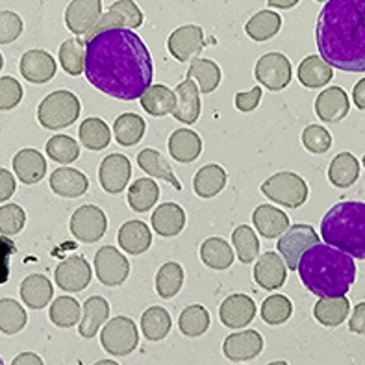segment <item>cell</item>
<instances>
[{
  "instance_id": "1",
  "label": "cell",
  "mask_w": 365,
  "mask_h": 365,
  "mask_svg": "<svg viewBox=\"0 0 365 365\" xmlns=\"http://www.w3.org/2000/svg\"><path fill=\"white\" fill-rule=\"evenodd\" d=\"M86 78L108 97L135 101L153 86V56L130 28H111L86 43Z\"/></svg>"
},
{
  "instance_id": "2",
  "label": "cell",
  "mask_w": 365,
  "mask_h": 365,
  "mask_svg": "<svg viewBox=\"0 0 365 365\" xmlns=\"http://www.w3.org/2000/svg\"><path fill=\"white\" fill-rule=\"evenodd\" d=\"M321 56L343 73H365V0H329L315 24Z\"/></svg>"
},
{
  "instance_id": "3",
  "label": "cell",
  "mask_w": 365,
  "mask_h": 365,
  "mask_svg": "<svg viewBox=\"0 0 365 365\" xmlns=\"http://www.w3.org/2000/svg\"><path fill=\"white\" fill-rule=\"evenodd\" d=\"M297 271L306 289L319 299L347 295L356 280L354 258L329 243H317L306 250Z\"/></svg>"
},
{
  "instance_id": "4",
  "label": "cell",
  "mask_w": 365,
  "mask_h": 365,
  "mask_svg": "<svg viewBox=\"0 0 365 365\" xmlns=\"http://www.w3.org/2000/svg\"><path fill=\"white\" fill-rule=\"evenodd\" d=\"M321 236L352 258L365 259V202L345 200L332 206L321 221Z\"/></svg>"
},
{
  "instance_id": "5",
  "label": "cell",
  "mask_w": 365,
  "mask_h": 365,
  "mask_svg": "<svg viewBox=\"0 0 365 365\" xmlns=\"http://www.w3.org/2000/svg\"><path fill=\"white\" fill-rule=\"evenodd\" d=\"M80 111H82V106H80L78 97L73 91L58 89L39 102L37 120L46 130H61L73 125L80 117Z\"/></svg>"
},
{
  "instance_id": "6",
  "label": "cell",
  "mask_w": 365,
  "mask_h": 365,
  "mask_svg": "<svg viewBox=\"0 0 365 365\" xmlns=\"http://www.w3.org/2000/svg\"><path fill=\"white\" fill-rule=\"evenodd\" d=\"M259 190L269 200H273V202L289 210L301 208L302 204L308 200V195H310L304 178L292 171H282L269 176Z\"/></svg>"
},
{
  "instance_id": "7",
  "label": "cell",
  "mask_w": 365,
  "mask_h": 365,
  "mask_svg": "<svg viewBox=\"0 0 365 365\" xmlns=\"http://www.w3.org/2000/svg\"><path fill=\"white\" fill-rule=\"evenodd\" d=\"M101 343L104 351L111 356L123 358L132 354L138 349L139 343V334L134 321L130 317H125V315H119L115 319H111L102 329Z\"/></svg>"
},
{
  "instance_id": "8",
  "label": "cell",
  "mask_w": 365,
  "mask_h": 365,
  "mask_svg": "<svg viewBox=\"0 0 365 365\" xmlns=\"http://www.w3.org/2000/svg\"><path fill=\"white\" fill-rule=\"evenodd\" d=\"M319 243L317 232L310 225H292L278 240V252L287 264V269H299L302 255Z\"/></svg>"
},
{
  "instance_id": "9",
  "label": "cell",
  "mask_w": 365,
  "mask_h": 365,
  "mask_svg": "<svg viewBox=\"0 0 365 365\" xmlns=\"http://www.w3.org/2000/svg\"><path fill=\"white\" fill-rule=\"evenodd\" d=\"M69 230L80 243H97L108 230V217L98 206L86 204L71 215Z\"/></svg>"
},
{
  "instance_id": "10",
  "label": "cell",
  "mask_w": 365,
  "mask_h": 365,
  "mask_svg": "<svg viewBox=\"0 0 365 365\" xmlns=\"http://www.w3.org/2000/svg\"><path fill=\"white\" fill-rule=\"evenodd\" d=\"M255 76L269 91H282L292 82V61L282 52H267L256 61Z\"/></svg>"
},
{
  "instance_id": "11",
  "label": "cell",
  "mask_w": 365,
  "mask_h": 365,
  "mask_svg": "<svg viewBox=\"0 0 365 365\" xmlns=\"http://www.w3.org/2000/svg\"><path fill=\"white\" fill-rule=\"evenodd\" d=\"M95 271L101 284L115 287L125 284L130 274V264L125 255H120L115 247L106 245L97 250L95 255Z\"/></svg>"
},
{
  "instance_id": "12",
  "label": "cell",
  "mask_w": 365,
  "mask_h": 365,
  "mask_svg": "<svg viewBox=\"0 0 365 365\" xmlns=\"http://www.w3.org/2000/svg\"><path fill=\"white\" fill-rule=\"evenodd\" d=\"M132 176V163L125 154H110L98 165V184L106 193L119 195L125 191Z\"/></svg>"
},
{
  "instance_id": "13",
  "label": "cell",
  "mask_w": 365,
  "mask_h": 365,
  "mask_svg": "<svg viewBox=\"0 0 365 365\" xmlns=\"http://www.w3.org/2000/svg\"><path fill=\"white\" fill-rule=\"evenodd\" d=\"M54 278L63 292H82L91 282V267L83 256H69L54 269Z\"/></svg>"
},
{
  "instance_id": "14",
  "label": "cell",
  "mask_w": 365,
  "mask_h": 365,
  "mask_svg": "<svg viewBox=\"0 0 365 365\" xmlns=\"http://www.w3.org/2000/svg\"><path fill=\"white\" fill-rule=\"evenodd\" d=\"M167 48L176 61L185 63L191 58L199 56L204 48V32L197 24H184L176 28L167 39Z\"/></svg>"
},
{
  "instance_id": "15",
  "label": "cell",
  "mask_w": 365,
  "mask_h": 365,
  "mask_svg": "<svg viewBox=\"0 0 365 365\" xmlns=\"http://www.w3.org/2000/svg\"><path fill=\"white\" fill-rule=\"evenodd\" d=\"M102 15V0H71L65 9V24L76 36H88Z\"/></svg>"
},
{
  "instance_id": "16",
  "label": "cell",
  "mask_w": 365,
  "mask_h": 365,
  "mask_svg": "<svg viewBox=\"0 0 365 365\" xmlns=\"http://www.w3.org/2000/svg\"><path fill=\"white\" fill-rule=\"evenodd\" d=\"M264 351V338L256 330H241V332L230 334L222 343V352L230 361H250L258 358Z\"/></svg>"
},
{
  "instance_id": "17",
  "label": "cell",
  "mask_w": 365,
  "mask_h": 365,
  "mask_svg": "<svg viewBox=\"0 0 365 365\" xmlns=\"http://www.w3.org/2000/svg\"><path fill=\"white\" fill-rule=\"evenodd\" d=\"M256 317V304L249 295L236 293L227 297L219 306V319L227 329H245Z\"/></svg>"
},
{
  "instance_id": "18",
  "label": "cell",
  "mask_w": 365,
  "mask_h": 365,
  "mask_svg": "<svg viewBox=\"0 0 365 365\" xmlns=\"http://www.w3.org/2000/svg\"><path fill=\"white\" fill-rule=\"evenodd\" d=\"M19 71L26 82L46 83L56 76L58 65L48 52L34 48V51L24 52L21 63H19Z\"/></svg>"
},
{
  "instance_id": "19",
  "label": "cell",
  "mask_w": 365,
  "mask_h": 365,
  "mask_svg": "<svg viewBox=\"0 0 365 365\" xmlns=\"http://www.w3.org/2000/svg\"><path fill=\"white\" fill-rule=\"evenodd\" d=\"M351 104L345 89L339 86L324 89L319 93V97L315 98V113L324 123H339L347 117Z\"/></svg>"
},
{
  "instance_id": "20",
  "label": "cell",
  "mask_w": 365,
  "mask_h": 365,
  "mask_svg": "<svg viewBox=\"0 0 365 365\" xmlns=\"http://www.w3.org/2000/svg\"><path fill=\"white\" fill-rule=\"evenodd\" d=\"M287 277V264L280 255L265 252L255 265V280L259 287L273 292L282 287Z\"/></svg>"
},
{
  "instance_id": "21",
  "label": "cell",
  "mask_w": 365,
  "mask_h": 365,
  "mask_svg": "<svg viewBox=\"0 0 365 365\" xmlns=\"http://www.w3.org/2000/svg\"><path fill=\"white\" fill-rule=\"evenodd\" d=\"M176 93V108L173 117L180 120L184 125H193L199 120L200 115V97L199 88L193 78H185L175 89Z\"/></svg>"
},
{
  "instance_id": "22",
  "label": "cell",
  "mask_w": 365,
  "mask_h": 365,
  "mask_svg": "<svg viewBox=\"0 0 365 365\" xmlns=\"http://www.w3.org/2000/svg\"><path fill=\"white\" fill-rule=\"evenodd\" d=\"M117 241H119V247L125 250L126 255L139 256L150 249V245H153V234H150V228L143 221L132 219V221H126L119 228Z\"/></svg>"
},
{
  "instance_id": "23",
  "label": "cell",
  "mask_w": 365,
  "mask_h": 365,
  "mask_svg": "<svg viewBox=\"0 0 365 365\" xmlns=\"http://www.w3.org/2000/svg\"><path fill=\"white\" fill-rule=\"evenodd\" d=\"M14 173L23 184L34 185L46 175V160L36 148H23L14 156Z\"/></svg>"
},
{
  "instance_id": "24",
  "label": "cell",
  "mask_w": 365,
  "mask_h": 365,
  "mask_svg": "<svg viewBox=\"0 0 365 365\" xmlns=\"http://www.w3.org/2000/svg\"><path fill=\"white\" fill-rule=\"evenodd\" d=\"M51 190L63 199H76L89 190V180L78 169L60 167L51 175Z\"/></svg>"
},
{
  "instance_id": "25",
  "label": "cell",
  "mask_w": 365,
  "mask_h": 365,
  "mask_svg": "<svg viewBox=\"0 0 365 365\" xmlns=\"http://www.w3.org/2000/svg\"><path fill=\"white\" fill-rule=\"evenodd\" d=\"M150 225L158 236L175 237L184 230L185 212L176 202H163L154 210Z\"/></svg>"
},
{
  "instance_id": "26",
  "label": "cell",
  "mask_w": 365,
  "mask_h": 365,
  "mask_svg": "<svg viewBox=\"0 0 365 365\" xmlns=\"http://www.w3.org/2000/svg\"><path fill=\"white\" fill-rule=\"evenodd\" d=\"M21 299L30 310H43L52 301L54 287L45 274H28L19 287Z\"/></svg>"
},
{
  "instance_id": "27",
  "label": "cell",
  "mask_w": 365,
  "mask_h": 365,
  "mask_svg": "<svg viewBox=\"0 0 365 365\" xmlns=\"http://www.w3.org/2000/svg\"><path fill=\"white\" fill-rule=\"evenodd\" d=\"M169 154L178 163H191L202 153V139L190 128L175 130L169 138Z\"/></svg>"
},
{
  "instance_id": "28",
  "label": "cell",
  "mask_w": 365,
  "mask_h": 365,
  "mask_svg": "<svg viewBox=\"0 0 365 365\" xmlns=\"http://www.w3.org/2000/svg\"><path fill=\"white\" fill-rule=\"evenodd\" d=\"M297 78L304 88L321 89L334 78L332 65L323 56H306L299 65Z\"/></svg>"
},
{
  "instance_id": "29",
  "label": "cell",
  "mask_w": 365,
  "mask_h": 365,
  "mask_svg": "<svg viewBox=\"0 0 365 365\" xmlns=\"http://www.w3.org/2000/svg\"><path fill=\"white\" fill-rule=\"evenodd\" d=\"M252 222H255L256 230L265 237V240H277L278 236H282L284 232L289 228V217L282 210L269 206V204H262L252 213Z\"/></svg>"
},
{
  "instance_id": "30",
  "label": "cell",
  "mask_w": 365,
  "mask_h": 365,
  "mask_svg": "<svg viewBox=\"0 0 365 365\" xmlns=\"http://www.w3.org/2000/svg\"><path fill=\"white\" fill-rule=\"evenodd\" d=\"M110 317V304L104 297H89L88 301L83 302V312H82V321H80L78 332L82 338L91 339L97 336L101 330L102 323H106Z\"/></svg>"
},
{
  "instance_id": "31",
  "label": "cell",
  "mask_w": 365,
  "mask_h": 365,
  "mask_svg": "<svg viewBox=\"0 0 365 365\" xmlns=\"http://www.w3.org/2000/svg\"><path fill=\"white\" fill-rule=\"evenodd\" d=\"M351 312V302L341 297H321L314 306V317L327 329H336L347 319Z\"/></svg>"
},
{
  "instance_id": "32",
  "label": "cell",
  "mask_w": 365,
  "mask_h": 365,
  "mask_svg": "<svg viewBox=\"0 0 365 365\" xmlns=\"http://www.w3.org/2000/svg\"><path fill=\"white\" fill-rule=\"evenodd\" d=\"M227 171L217 163H208L195 175L193 190L200 199H212L227 187Z\"/></svg>"
},
{
  "instance_id": "33",
  "label": "cell",
  "mask_w": 365,
  "mask_h": 365,
  "mask_svg": "<svg viewBox=\"0 0 365 365\" xmlns=\"http://www.w3.org/2000/svg\"><path fill=\"white\" fill-rule=\"evenodd\" d=\"M138 165L139 169L143 173H147L148 176H154L158 180H167L173 187H176V191L182 190L180 180L175 176L169 162H167L162 154L158 153L156 148H143V150L138 154Z\"/></svg>"
},
{
  "instance_id": "34",
  "label": "cell",
  "mask_w": 365,
  "mask_h": 365,
  "mask_svg": "<svg viewBox=\"0 0 365 365\" xmlns=\"http://www.w3.org/2000/svg\"><path fill=\"white\" fill-rule=\"evenodd\" d=\"M139 102H141V108L147 111L148 115L163 117L175 111L176 93L167 88V86H163V83H156V86H150L141 95Z\"/></svg>"
},
{
  "instance_id": "35",
  "label": "cell",
  "mask_w": 365,
  "mask_h": 365,
  "mask_svg": "<svg viewBox=\"0 0 365 365\" xmlns=\"http://www.w3.org/2000/svg\"><path fill=\"white\" fill-rule=\"evenodd\" d=\"M280 28H282V17L271 9H262L247 21L245 34L252 41L262 43L273 39L280 32Z\"/></svg>"
},
{
  "instance_id": "36",
  "label": "cell",
  "mask_w": 365,
  "mask_h": 365,
  "mask_svg": "<svg viewBox=\"0 0 365 365\" xmlns=\"http://www.w3.org/2000/svg\"><path fill=\"white\" fill-rule=\"evenodd\" d=\"M358 176H360V163L354 158V154L341 153L330 162L329 180L339 190L351 187L358 180Z\"/></svg>"
},
{
  "instance_id": "37",
  "label": "cell",
  "mask_w": 365,
  "mask_h": 365,
  "mask_svg": "<svg viewBox=\"0 0 365 365\" xmlns=\"http://www.w3.org/2000/svg\"><path fill=\"white\" fill-rule=\"evenodd\" d=\"M147 123L138 113H123L113 123V135L120 147H134L143 139Z\"/></svg>"
},
{
  "instance_id": "38",
  "label": "cell",
  "mask_w": 365,
  "mask_h": 365,
  "mask_svg": "<svg viewBox=\"0 0 365 365\" xmlns=\"http://www.w3.org/2000/svg\"><path fill=\"white\" fill-rule=\"evenodd\" d=\"M202 264L215 271H225L234 264V250L222 237H210L200 245Z\"/></svg>"
},
{
  "instance_id": "39",
  "label": "cell",
  "mask_w": 365,
  "mask_h": 365,
  "mask_svg": "<svg viewBox=\"0 0 365 365\" xmlns=\"http://www.w3.org/2000/svg\"><path fill=\"white\" fill-rule=\"evenodd\" d=\"M173 319L169 312L162 306H150L145 314L141 315V330L148 341H162L171 332Z\"/></svg>"
},
{
  "instance_id": "40",
  "label": "cell",
  "mask_w": 365,
  "mask_h": 365,
  "mask_svg": "<svg viewBox=\"0 0 365 365\" xmlns=\"http://www.w3.org/2000/svg\"><path fill=\"white\" fill-rule=\"evenodd\" d=\"M78 135L83 147L88 148V150H93V153L106 148L111 141L110 126L102 119H98V117H88V119L83 120L82 125H80Z\"/></svg>"
},
{
  "instance_id": "41",
  "label": "cell",
  "mask_w": 365,
  "mask_h": 365,
  "mask_svg": "<svg viewBox=\"0 0 365 365\" xmlns=\"http://www.w3.org/2000/svg\"><path fill=\"white\" fill-rule=\"evenodd\" d=\"M221 76V67L213 60H208V58H197V60H193L190 71H187V78L197 80L200 86V91L204 95H210V93H213L219 88Z\"/></svg>"
},
{
  "instance_id": "42",
  "label": "cell",
  "mask_w": 365,
  "mask_h": 365,
  "mask_svg": "<svg viewBox=\"0 0 365 365\" xmlns=\"http://www.w3.org/2000/svg\"><path fill=\"white\" fill-rule=\"evenodd\" d=\"M61 69L69 76H80L86 73V43L80 39H67L58 51Z\"/></svg>"
},
{
  "instance_id": "43",
  "label": "cell",
  "mask_w": 365,
  "mask_h": 365,
  "mask_svg": "<svg viewBox=\"0 0 365 365\" xmlns=\"http://www.w3.org/2000/svg\"><path fill=\"white\" fill-rule=\"evenodd\" d=\"M158 199H160V187H158L156 182L148 180V178H139L128 190L130 208L138 213L153 210Z\"/></svg>"
},
{
  "instance_id": "44",
  "label": "cell",
  "mask_w": 365,
  "mask_h": 365,
  "mask_svg": "<svg viewBox=\"0 0 365 365\" xmlns=\"http://www.w3.org/2000/svg\"><path fill=\"white\" fill-rule=\"evenodd\" d=\"M184 286V269L176 262H167L156 273V293L162 299H173Z\"/></svg>"
},
{
  "instance_id": "45",
  "label": "cell",
  "mask_w": 365,
  "mask_h": 365,
  "mask_svg": "<svg viewBox=\"0 0 365 365\" xmlns=\"http://www.w3.org/2000/svg\"><path fill=\"white\" fill-rule=\"evenodd\" d=\"M210 312L200 304H191L184 308L178 319V329L187 338H199L202 334L208 332L210 329Z\"/></svg>"
},
{
  "instance_id": "46",
  "label": "cell",
  "mask_w": 365,
  "mask_h": 365,
  "mask_svg": "<svg viewBox=\"0 0 365 365\" xmlns=\"http://www.w3.org/2000/svg\"><path fill=\"white\" fill-rule=\"evenodd\" d=\"M48 317H51L52 324L58 327V329H73L82 317V308H80L78 301L73 299V297H58L52 302Z\"/></svg>"
},
{
  "instance_id": "47",
  "label": "cell",
  "mask_w": 365,
  "mask_h": 365,
  "mask_svg": "<svg viewBox=\"0 0 365 365\" xmlns=\"http://www.w3.org/2000/svg\"><path fill=\"white\" fill-rule=\"evenodd\" d=\"M232 243L236 247L237 259L241 264H250L258 258L259 240L249 225H240L236 230L232 232Z\"/></svg>"
},
{
  "instance_id": "48",
  "label": "cell",
  "mask_w": 365,
  "mask_h": 365,
  "mask_svg": "<svg viewBox=\"0 0 365 365\" xmlns=\"http://www.w3.org/2000/svg\"><path fill=\"white\" fill-rule=\"evenodd\" d=\"M26 323L28 315L23 306L14 299L4 297L0 301V330H2V334L14 336V334L21 332L26 327Z\"/></svg>"
},
{
  "instance_id": "49",
  "label": "cell",
  "mask_w": 365,
  "mask_h": 365,
  "mask_svg": "<svg viewBox=\"0 0 365 365\" xmlns=\"http://www.w3.org/2000/svg\"><path fill=\"white\" fill-rule=\"evenodd\" d=\"M293 314V304L286 295H271L262 304V319L271 327L284 324Z\"/></svg>"
},
{
  "instance_id": "50",
  "label": "cell",
  "mask_w": 365,
  "mask_h": 365,
  "mask_svg": "<svg viewBox=\"0 0 365 365\" xmlns=\"http://www.w3.org/2000/svg\"><path fill=\"white\" fill-rule=\"evenodd\" d=\"M46 154L56 163H73L78 160L80 147L71 135H52L46 141Z\"/></svg>"
},
{
  "instance_id": "51",
  "label": "cell",
  "mask_w": 365,
  "mask_h": 365,
  "mask_svg": "<svg viewBox=\"0 0 365 365\" xmlns=\"http://www.w3.org/2000/svg\"><path fill=\"white\" fill-rule=\"evenodd\" d=\"M302 145L308 153L312 154H324L329 153L332 147V135L324 126L310 125L306 126L302 132Z\"/></svg>"
},
{
  "instance_id": "52",
  "label": "cell",
  "mask_w": 365,
  "mask_h": 365,
  "mask_svg": "<svg viewBox=\"0 0 365 365\" xmlns=\"http://www.w3.org/2000/svg\"><path fill=\"white\" fill-rule=\"evenodd\" d=\"M26 213L19 204H4L0 208V232L4 236H15L24 228Z\"/></svg>"
},
{
  "instance_id": "53",
  "label": "cell",
  "mask_w": 365,
  "mask_h": 365,
  "mask_svg": "<svg viewBox=\"0 0 365 365\" xmlns=\"http://www.w3.org/2000/svg\"><path fill=\"white\" fill-rule=\"evenodd\" d=\"M21 34H23V19L19 17L15 11L4 9L0 14V43L2 45L14 43Z\"/></svg>"
},
{
  "instance_id": "54",
  "label": "cell",
  "mask_w": 365,
  "mask_h": 365,
  "mask_svg": "<svg viewBox=\"0 0 365 365\" xmlns=\"http://www.w3.org/2000/svg\"><path fill=\"white\" fill-rule=\"evenodd\" d=\"M23 98V86L14 76H2L0 78V108L2 110H14L19 106Z\"/></svg>"
},
{
  "instance_id": "55",
  "label": "cell",
  "mask_w": 365,
  "mask_h": 365,
  "mask_svg": "<svg viewBox=\"0 0 365 365\" xmlns=\"http://www.w3.org/2000/svg\"><path fill=\"white\" fill-rule=\"evenodd\" d=\"M110 9L117 11L123 17L125 26L130 28V30H135V28L143 24V14H141V9L138 8L134 0H117L110 6Z\"/></svg>"
},
{
  "instance_id": "56",
  "label": "cell",
  "mask_w": 365,
  "mask_h": 365,
  "mask_svg": "<svg viewBox=\"0 0 365 365\" xmlns=\"http://www.w3.org/2000/svg\"><path fill=\"white\" fill-rule=\"evenodd\" d=\"M262 101V88H252L250 91H241L236 95V108L243 113L255 111Z\"/></svg>"
},
{
  "instance_id": "57",
  "label": "cell",
  "mask_w": 365,
  "mask_h": 365,
  "mask_svg": "<svg viewBox=\"0 0 365 365\" xmlns=\"http://www.w3.org/2000/svg\"><path fill=\"white\" fill-rule=\"evenodd\" d=\"M349 330L352 334H361L365 336V302L354 306V312L351 315V321H349Z\"/></svg>"
},
{
  "instance_id": "58",
  "label": "cell",
  "mask_w": 365,
  "mask_h": 365,
  "mask_svg": "<svg viewBox=\"0 0 365 365\" xmlns=\"http://www.w3.org/2000/svg\"><path fill=\"white\" fill-rule=\"evenodd\" d=\"M15 178L8 169H0V200L4 202L15 193Z\"/></svg>"
},
{
  "instance_id": "59",
  "label": "cell",
  "mask_w": 365,
  "mask_h": 365,
  "mask_svg": "<svg viewBox=\"0 0 365 365\" xmlns=\"http://www.w3.org/2000/svg\"><path fill=\"white\" fill-rule=\"evenodd\" d=\"M352 98H354V106L358 110H365V78H361L360 82L354 86V91H352Z\"/></svg>"
},
{
  "instance_id": "60",
  "label": "cell",
  "mask_w": 365,
  "mask_h": 365,
  "mask_svg": "<svg viewBox=\"0 0 365 365\" xmlns=\"http://www.w3.org/2000/svg\"><path fill=\"white\" fill-rule=\"evenodd\" d=\"M43 360L34 352H21L17 358H14L11 365H41Z\"/></svg>"
},
{
  "instance_id": "61",
  "label": "cell",
  "mask_w": 365,
  "mask_h": 365,
  "mask_svg": "<svg viewBox=\"0 0 365 365\" xmlns=\"http://www.w3.org/2000/svg\"><path fill=\"white\" fill-rule=\"evenodd\" d=\"M267 4L271 8H280V9H289L293 6L299 4V0H267Z\"/></svg>"
},
{
  "instance_id": "62",
  "label": "cell",
  "mask_w": 365,
  "mask_h": 365,
  "mask_svg": "<svg viewBox=\"0 0 365 365\" xmlns=\"http://www.w3.org/2000/svg\"><path fill=\"white\" fill-rule=\"evenodd\" d=\"M317 2H329V0H317Z\"/></svg>"
},
{
  "instance_id": "63",
  "label": "cell",
  "mask_w": 365,
  "mask_h": 365,
  "mask_svg": "<svg viewBox=\"0 0 365 365\" xmlns=\"http://www.w3.org/2000/svg\"><path fill=\"white\" fill-rule=\"evenodd\" d=\"M361 163H364V167H365V156H364V160H361Z\"/></svg>"
}]
</instances>
